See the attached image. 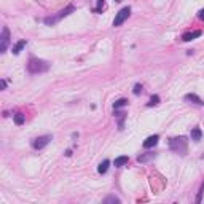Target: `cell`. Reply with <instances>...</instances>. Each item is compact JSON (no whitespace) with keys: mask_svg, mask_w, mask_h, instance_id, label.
Returning a JSON list of instances; mask_svg holds the SVG:
<instances>
[{"mask_svg":"<svg viewBox=\"0 0 204 204\" xmlns=\"http://www.w3.org/2000/svg\"><path fill=\"white\" fill-rule=\"evenodd\" d=\"M158 140H160V137L156 136H150V137H147L145 139V142H144V148H152V147H155L156 144H158Z\"/></svg>","mask_w":204,"mask_h":204,"instance_id":"cell-6","label":"cell"},{"mask_svg":"<svg viewBox=\"0 0 204 204\" xmlns=\"http://www.w3.org/2000/svg\"><path fill=\"white\" fill-rule=\"evenodd\" d=\"M185 147H187V139L185 137H176V139L171 140V148L176 150V152H185Z\"/></svg>","mask_w":204,"mask_h":204,"instance_id":"cell-3","label":"cell"},{"mask_svg":"<svg viewBox=\"0 0 204 204\" xmlns=\"http://www.w3.org/2000/svg\"><path fill=\"white\" fill-rule=\"evenodd\" d=\"M185 100H191L193 104H198V105H203L204 104V102L198 96H196V94H187V96H185Z\"/></svg>","mask_w":204,"mask_h":204,"instance_id":"cell-9","label":"cell"},{"mask_svg":"<svg viewBox=\"0 0 204 204\" xmlns=\"http://www.w3.org/2000/svg\"><path fill=\"white\" fill-rule=\"evenodd\" d=\"M128 161H129L128 156H118V158L115 160V166H116V168H121V166H123V164H126Z\"/></svg>","mask_w":204,"mask_h":204,"instance_id":"cell-13","label":"cell"},{"mask_svg":"<svg viewBox=\"0 0 204 204\" xmlns=\"http://www.w3.org/2000/svg\"><path fill=\"white\" fill-rule=\"evenodd\" d=\"M73 11V7H67V8L64 10V11H61L59 15H57V16H54V18H46V19H45V24H54V22H56V21H59L61 18H64V16H67L69 13H72Z\"/></svg>","mask_w":204,"mask_h":204,"instance_id":"cell-5","label":"cell"},{"mask_svg":"<svg viewBox=\"0 0 204 204\" xmlns=\"http://www.w3.org/2000/svg\"><path fill=\"white\" fill-rule=\"evenodd\" d=\"M15 123L16 124H22L24 123V115H22V113H16V115H15Z\"/></svg>","mask_w":204,"mask_h":204,"instance_id":"cell-15","label":"cell"},{"mask_svg":"<svg viewBox=\"0 0 204 204\" xmlns=\"http://www.w3.org/2000/svg\"><path fill=\"white\" fill-rule=\"evenodd\" d=\"M0 86H2V88H5V86H7V81H5V80H2V83H0Z\"/></svg>","mask_w":204,"mask_h":204,"instance_id":"cell-21","label":"cell"},{"mask_svg":"<svg viewBox=\"0 0 204 204\" xmlns=\"http://www.w3.org/2000/svg\"><path fill=\"white\" fill-rule=\"evenodd\" d=\"M105 203H120V199H118V198H115V196H110V198H107V199H105Z\"/></svg>","mask_w":204,"mask_h":204,"instance_id":"cell-19","label":"cell"},{"mask_svg":"<svg viewBox=\"0 0 204 204\" xmlns=\"http://www.w3.org/2000/svg\"><path fill=\"white\" fill-rule=\"evenodd\" d=\"M105 7V2L104 0H97V8H96V11H100V8H104Z\"/></svg>","mask_w":204,"mask_h":204,"instance_id":"cell-18","label":"cell"},{"mask_svg":"<svg viewBox=\"0 0 204 204\" xmlns=\"http://www.w3.org/2000/svg\"><path fill=\"white\" fill-rule=\"evenodd\" d=\"M124 105H128V100H126V99H118L115 104H113V108H115V110H118V108L124 107Z\"/></svg>","mask_w":204,"mask_h":204,"instance_id":"cell-14","label":"cell"},{"mask_svg":"<svg viewBox=\"0 0 204 204\" xmlns=\"http://www.w3.org/2000/svg\"><path fill=\"white\" fill-rule=\"evenodd\" d=\"M199 18H201V19L204 21V8H203V10H201V11H199Z\"/></svg>","mask_w":204,"mask_h":204,"instance_id":"cell-20","label":"cell"},{"mask_svg":"<svg viewBox=\"0 0 204 204\" xmlns=\"http://www.w3.org/2000/svg\"><path fill=\"white\" fill-rule=\"evenodd\" d=\"M50 69V64L45 62L42 59H30L29 61V70L32 73H37V72H45Z\"/></svg>","mask_w":204,"mask_h":204,"instance_id":"cell-1","label":"cell"},{"mask_svg":"<svg viewBox=\"0 0 204 204\" xmlns=\"http://www.w3.org/2000/svg\"><path fill=\"white\" fill-rule=\"evenodd\" d=\"M26 45H27V42H26V40H21V42H18V43H16V46L13 48V54H19V53H21V50L24 48Z\"/></svg>","mask_w":204,"mask_h":204,"instance_id":"cell-10","label":"cell"},{"mask_svg":"<svg viewBox=\"0 0 204 204\" xmlns=\"http://www.w3.org/2000/svg\"><path fill=\"white\" fill-rule=\"evenodd\" d=\"M7 45H8V29H3V34H2V45H0V53H5L7 50Z\"/></svg>","mask_w":204,"mask_h":204,"instance_id":"cell-8","label":"cell"},{"mask_svg":"<svg viewBox=\"0 0 204 204\" xmlns=\"http://www.w3.org/2000/svg\"><path fill=\"white\" fill-rule=\"evenodd\" d=\"M201 136H203V132H201L199 128H195V129L191 131V140H195V142L201 140Z\"/></svg>","mask_w":204,"mask_h":204,"instance_id":"cell-11","label":"cell"},{"mask_svg":"<svg viewBox=\"0 0 204 204\" xmlns=\"http://www.w3.org/2000/svg\"><path fill=\"white\" fill-rule=\"evenodd\" d=\"M108 164H110V161H108V160L102 161V163L99 164V168H97L99 174H105V172H107V169H108Z\"/></svg>","mask_w":204,"mask_h":204,"instance_id":"cell-12","label":"cell"},{"mask_svg":"<svg viewBox=\"0 0 204 204\" xmlns=\"http://www.w3.org/2000/svg\"><path fill=\"white\" fill-rule=\"evenodd\" d=\"M160 102V97L158 96H152V99H150V102H148V107H152V105H156Z\"/></svg>","mask_w":204,"mask_h":204,"instance_id":"cell-16","label":"cell"},{"mask_svg":"<svg viewBox=\"0 0 204 204\" xmlns=\"http://www.w3.org/2000/svg\"><path fill=\"white\" fill-rule=\"evenodd\" d=\"M116 2H121V0H116Z\"/></svg>","mask_w":204,"mask_h":204,"instance_id":"cell-22","label":"cell"},{"mask_svg":"<svg viewBox=\"0 0 204 204\" xmlns=\"http://www.w3.org/2000/svg\"><path fill=\"white\" fill-rule=\"evenodd\" d=\"M129 15H131V8H129V7H124L123 10H120L118 15L115 16V19H113V26H115V27L116 26H121L124 21L129 18Z\"/></svg>","mask_w":204,"mask_h":204,"instance_id":"cell-2","label":"cell"},{"mask_svg":"<svg viewBox=\"0 0 204 204\" xmlns=\"http://www.w3.org/2000/svg\"><path fill=\"white\" fill-rule=\"evenodd\" d=\"M50 140H51V136H42V137H37V139L32 140V147L35 150H42L43 147L50 144Z\"/></svg>","mask_w":204,"mask_h":204,"instance_id":"cell-4","label":"cell"},{"mask_svg":"<svg viewBox=\"0 0 204 204\" xmlns=\"http://www.w3.org/2000/svg\"><path fill=\"white\" fill-rule=\"evenodd\" d=\"M198 37H201V30H193V32L184 34L182 40L184 42H191V40H195V38H198Z\"/></svg>","mask_w":204,"mask_h":204,"instance_id":"cell-7","label":"cell"},{"mask_svg":"<svg viewBox=\"0 0 204 204\" xmlns=\"http://www.w3.org/2000/svg\"><path fill=\"white\" fill-rule=\"evenodd\" d=\"M132 92H134L136 96H139L140 92H142V85H136V86H134V89H132Z\"/></svg>","mask_w":204,"mask_h":204,"instance_id":"cell-17","label":"cell"}]
</instances>
